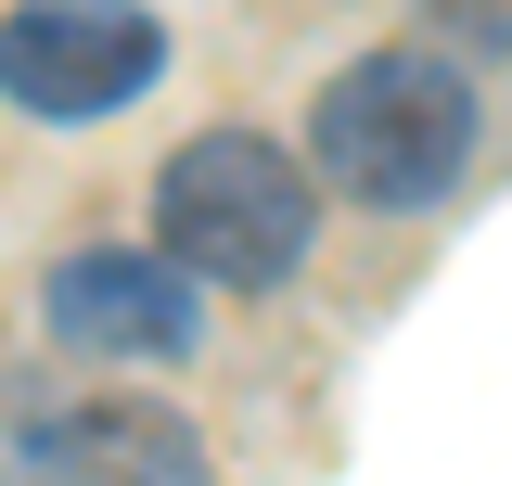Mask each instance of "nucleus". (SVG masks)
<instances>
[{
    "mask_svg": "<svg viewBox=\"0 0 512 486\" xmlns=\"http://www.w3.org/2000/svg\"><path fill=\"white\" fill-rule=\"evenodd\" d=\"M39 320L77 359H192V269H167V256H77V269H52Z\"/></svg>",
    "mask_w": 512,
    "mask_h": 486,
    "instance_id": "nucleus-4",
    "label": "nucleus"
},
{
    "mask_svg": "<svg viewBox=\"0 0 512 486\" xmlns=\"http://www.w3.org/2000/svg\"><path fill=\"white\" fill-rule=\"evenodd\" d=\"M167 77V26L141 0H13L0 13V103L26 116H116Z\"/></svg>",
    "mask_w": 512,
    "mask_h": 486,
    "instance_id": "nucleus-3",
    "label": "nucleus"
},
{
    "mask_svg": "<svg viewBox=\"0 0 512 486\" xmlns=\"http://www.w3.org/2000/svg\"><path fill=\"white\" fill-rule=\"evenodd\" d=\"M308 141H320V180L346 205H436L474 167V90L436 52H372L320 90Z\"/></svg>",
    "mask_w": 512,
    "mask_h": 486,
    "instance_id": "nucleus-1",
    "label": "nucleus"
},
{
    "mask_svg": "<svg viewBox=\"0 0 512 486\" xmlns=\"http://www.w3.org/2000/svg\"><path fill=\"white\" fill-rule=\"evenodd\" d=\"M154 231H167V269L269 295V282H295V256H308L320 192H308V167H295L282 141L205 128L180 167H167V192H154Z\"/></svg>",
    "mask_w": 512,
    "mask_h": 486,
    "instance_id": "nucleus-2",
    "label": "nucleus"
},
{
    "mask_svg": "<svg viewBox=\"0 0 512 486\" xmlns=\"http://www.w3.org/2000/svg\"><path fill=\"white\" fill-rule=\"evenodd\" d=\"M26 486H205V435L141 410V397H64L39 423Z\"/></svg>",
    "mask_w": 512,
    "mask_h": 486,
    "instance_id": "nucleus-5",
    "label": "nucleus"
}]
</instances>
